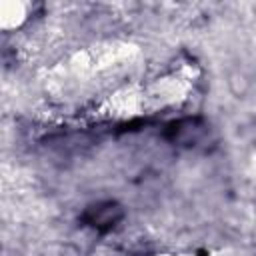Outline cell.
<instances>
[{
	"label": "cell",
	"mask_w": 256,
	"mask_h": 256,
	"mask_svg": "<svg viewBox=\"0 0 256 256\" xmlns=\"http://www.w3.org/2000/svg\"><path fill=\"white\" fill-rule=\"evenodd\" d=\"M88 218H90V222H92L96 228H110V226H114L116 220L122 218V210H120L116 204L108 202V204L96 206V208L90 212Z\"/></svg>",
	"instance_id": "6da1fadb"
}]
</instances>
